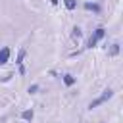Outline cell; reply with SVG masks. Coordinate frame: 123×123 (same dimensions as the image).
<instances>
[{
    "label": "cell",
    "instance_id": "1",
    "mask_svg": "<svg viewBox=\"0 0 123 123\" xmlns=\"http://www.w3.org/2000/svg\"><path fill=\"white\" fill-rule=\"evenodd\" d=\"M106 37V29L104 27H98L96 31H94V35H90V38H88V42H86V48H94L96 44H98V40H102Z\"/></svg>",
    "mask_w": 123,
    "mask_h": 123
},
{
    "label": "cell",
    "instance_id": "2",
    "mask_svg": "<svg viewBox=\"0 0 123 123\" xmlns=\"http://www.w3.org/2000/svg\"><path fill=\"white\" fill-rule=\"evenodd\" d=\"M111 96H113V90H111V88H106V90H104V94H102L100 98H96L94 102H90V104H88V108L92 110V108H96V106H100V104H104L106 100H110Z\"/></svg>",
    "mask_w": 123,
    "mask_h": 123
},
{
    "label": "cell",
    "instance_id": "3",
    "mask_svg": "<svg viewBox=\"0 0 123 123\" xmlns=\"http://www.w3.org/2000/svg\"><path fill=\"white\" fill-rule=\"evenodd\" d=\"M8 60H10V48L6 46V48H2V50H0V65H4Z\"/></svg>",
    "mask_w": 123,
    "mask_h": 123
},
{
    "label": "cell",
    "instance_id": "4",
    "mask_svg": "<svg viewBox=\"0 0 123 123\" xmlns=\"http://www.w3.org/2000/svg\"><path fill=\"white\" fill-rule=\"evenodd\" d=\"M75 81H77V79H75L73 75H69V73H67V75H63V85H65V86H73V85H75Z\"/></svg>",
    "mask_w": 123,
    "mask_h": 123
},
{
    "label": "cell",
    "instance_id": "5",
    "mask_svg": "<svg viewBox=\"0 0 123 123\" xmlns=\"http://www.w3.org/2000/svg\"><path fill=\"white\" fill-rule=\"evenodd\" d=\"M33 115H35V113H33V110H25V111H21V117H23L25 121H31V119H33Z\"/></svg>",
    "mask_w": 123,
    "mask_h": 123
},
{
    "label": "cell",
    "instance_id": "6",
    "mask_svg": "<svg viewBox=\"0 0 123 123\" xmlns=\"http://www.w3.org/2000/svg\"><path fill=\"white\" fill-rule=\"evenodd\" d=\"M63 4H65L67 10H75L77 8V0H63Z\"/></svg>",
    "mask_w": 123,
    "mask_h": 123
},
{
    "label": "cell",
    "instance_id": "7",
    "mask_svg": "<svg viewBox=\"0 0 123 123\" xmlns=\"http://www.w3.org/2000/svg\"><path fill=\"white\" fill-rule=\"evenodd\" d=\"M85 8H88V10H94V12H100V4H92V2H86V4H85Z\"/></svg>",
    "mask_w": 123,
    "mask_h": 123
},
{
    "label": "cell",
    "instance_id": "8",
    "mask_svg": "<svg viewBox=\"0 0 123 123\" xmlns=\"http://www.w3.org/2000/svg\"><path fill=\"white\" fill-rule=\"evenodd\" d=\"M117 52H119V44L115 42V44H111V50H110V56H115Z\"/></svg>",
    "mask_w": 123,
    "mask_h": 123
},
{
    "label": "cell",
    "instance_id": "9",
    "mask_svg": "<svg viewBox=\"0 0 123 123\" xmlns=\"http://www.w3.org/2000/svg\"><path fill=\"white\" fill-rule=\"evenodd\" d=\"M25 54H27V50H19V54H17V63H19V65H21V62H23Z\"/></svg>",
    "mask_w": 123,
    "mask_h": 123
},
{
    "label": "cell",
    "instance_id": "10",
    "mask_svg": "<svg viewBox=\"0 0 123 123\" xmlns=\"http://www.w3.org/2000/svg\"><path fill=\"white\" fill-rule=\"evenodd\" d=\"M71 37H73V38H79V37H81V29H79V27H75V29H73V33H71Z\"/></svg>",
    "mask_w": 123,
    "mask_h": 123
},
{
    "label": "cell",
    "instance_id": "11",
    "mask_svg": "<svg viewBox=\"0 0 123 123\" xmlns=\"http://www.w3.org/2000/svg\"><path fill=\"white\" fill-rule=\"evenodd\" d=\"M37 90H38V85H31V86H29V92H31V94H35Z\"/></svg>",
    "mask_w": 123,
    "mask_h": 123
},
{
    "label": "cell",
    "instance_id": "12",
    "mask_svg": "<svg viewBox=\"0 0 123 123\" xmlns=\"http://www.w3.org/2000/svg\"><path fill=\"white\" fill-rule=\"evenodd\" d=\"M50 2H52V4H58V0H50Z\"/></svg>",
    "mask_w": 123,
    "mask_h": 123
}]
</instances>
